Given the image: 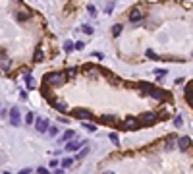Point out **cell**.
<instances>
[{"instance_id":"52a82bcc","label":"cell","mask_w":193,"mask_h":174,"mask_svg":"<svg viewBox=\"0 0 193 174\" xmlns=\"http://www.w3.org/2000/svg\"><path fill=\"white\" fill-rule=\"evenodd\" d=\"M50 128V122H48V118H37L35 120V130L39 132V134H44Z\"/></svg>"},{"instance_id":"1f68e13d","label":"cell","mask_w":193,"mask_h":174,"mask_svg":"<svg viewBox=\"0 0 193 174\" xmlns=\"http://www.w3.org/2000/svg\"><path fill=\"white\" fill-rule=\"evenodd\" d=\"M18 174H31V168H23V170H19Z\"/></svg>"},{"instance_id":"8d00e7d4","label":"cell","mask_w":193,"mask_h":174,"mask_svg":"<svg viewBox=\"0 0 193 174\" xmlns=\"http://www.w3.org/2000/svg\"><path fill=\"white\" fill-rule=\"evenodd\" d=\"M189 104H191V107H193V101H189Z\"/></svg>"},{"instance_id":"83f0119b","label":"cell","mask_w":193,"mask_h":174,"mask_svg":"<svg viewBox=\"0 0 193 174\" xmlns=\"http://www.w3.org/2000/svg\"><path fill=\"white\" fill-rule=\"evenodd\" d=\"M87 12H89V14H91V16H93V18L97 16V8H95L93 4H91V6H87Z\"/></svg>"},{"instance_id":"4fadbf2b","label":"cell","mask_w":193,"mask_h":174,"mask_svg":"<svg viewBox=\"0 0 193 174\" xmlns=\"http://www.w3.org/2000/svg\"><path fill=\"white\" fill-rule=\"evenodd\" d=\"M74 135H75V132H74V130H68V132H66V134H64V135L60 137V143H66V141H70V139H72Z\"/></svg>"},{"instance_id":"f546056e","label":"cell","mask_w":193,"mask_h":174,"mask_svg":"<svg viewBox=\"0 0 193 174\" xmlns=\"http://www.w3.org/2000/svg\"><path fill=\"white\" fill-rule=\"evenodd\" d=\"M83 46H85V43H81V41H77V43H75V50H81Z\"/></svg>"},{"instance_id":"e575fe53","label":"cell","mask_w":193,"mask_h":174,"mask_svg":"<svg viewBox=\"0 0 193 174\" xmlns=\"http://www.w3.org/2000/svg\"><path fill=\"white\" fill-rule=\"evenodd\" d=\"M54 174H64V168H62V170H56Z\"/></svg>"},{"instance_id":"d6986e66","label":"cell","mask_w":193,"mask_h":174,"mask_svg":"<svg viewBox=\"0 0 193 174\" xmlns=\"http://www.w3.org/2000/svg\"><path fill=\"white\" fill-rule=\"evenodd\" d=\"M89 155V147H83L81 151H79V153H77V161H81V159H85Z\"/></svg>"},{"instance_id":"8992f818","label":"cell","mask_w":193,"mask_h":174,"mask_svg":"<svg viewBox=\"0 0 193 174\" xmlns=\"http://www.w3.org/2000/svg\"><path fill=\"white\" fill-rule=\"evenodd\" d=\"M8 118H10V124H12V126H19V124H21V114H19V108H18V107L10 108Z\"/></svg>"},{"instance_id":"74e56055","label":"cell","mask_w":193,"mask_h":174,"mask_svg":"<svg viewBox=\"0 0 193 174\" xmlns=\"http://www.w3.org/2000/svg\"><path fill=\"white\" fill-rule=\"evenodd\" d=\"M4 174H10V172H4Z\"/></svg>"},{"instance_id":"836d02e7","label":"cell","mask_w":193,"mask_h":174,"mask_svg":"<svg viewBox=\"0 0 193 174\" xmlns=\"http://www.w3.org/2000/svg\"><path fill=\"white\" fill-rule=\"evenodd\" d=\"M50 166H52V168H56V166H58V161H56V159H54V161H50Z\"/></svg>"},{"instance_id":"ba28073f","label":"cell","mask_w":193,"mask_h":174,"mask_svg":"<svg viewBox=\"0 0 193 174\" xmlns=\"http://www.w3.org/2000/svg\"><path fill=\"white\" fill-rule=\"evenodd\" d=\"M85 145H87L85 139H79V141L72 139V141H68V143H66V149H68V151H79V149H83Z\"/></svg>"},{"instance_id":"44dd1931","label":"cell","mask_w":193,"mask_h":174,"mask_svg":"<svg viewBox=\"0 0 193 174\" xmlns=\"http://www.w3.org/2000/svg\"><path fill=\"white\" fill-rule=\"evenodd\" d=\"M83 128H85L87 132H91V134L97 130V126H95V124H89V122H85V120H83Z\"/></svg>"},{"instance_id":"484cf974","label":"cell","mask_w":193,"mask_h":174,"mask_svg":"<svg viewBox=\"0 0 193 174\" xmlns=\"http://www.w3.org/2000/svg\"><path fill=\"white\" fill-rule=\"evenodd\" d=\"M81 31H83L85 35H93V27H91V25H83Z\"/></svg>"},{"instance_id":"8fae6325","label":"cell","mask_w":193,"mask_h":174,"mask_svg":"<svg viewBox=\"0 0 193 174\" xmlns=\"http://www.w3.org/2000/svg\"><path fill=\"white\" fill-rule=\"evenodd\" d=\"M16 19L19 23H25V21L31 19V14H29V12H16Z\"/></svg>"},{"instance_id":"cb8c5ba5","label":"cell","mask_w":193,"mask_h":174,"mask_svg":"<svg viewBox=\"0 0 193 174\" xmlns=\"http://www.w3.org/2000/svg\"><path fill=\"white\" fill-rule=\"evenodd\" d=\"M75 74H77V68H68V70H66V76H68V77H74Z\"/></svg>"},{"instance_id":"9a60e30c","label":"cell","mask_w":193,"mask_h":174,"mask_svg":"<svg viewBox=\"0 0 193 174\" xmlns=\"http://www.w3.org/2000/svg\"><path fill=\"white\" fill-rule=\"evenodd\" d=\"M25 85H27V89H35V79H33V76L25 74Z\"/></svg>"},{"instance_id":"9c48e42d","label":"cell","mask_w":193,"mask_h":174,"mask_svg":"<svg viewBox=\"0 0 193 174\" xmlns=\"http://www.w3.org/2000/svg\"><path fill=\"white\" fill-rule=\"evenodd\" d=\"M141 19H143L141 10H139V8H131V12H130V21H131V23H139Z\"/></svg>"},{"instance_id":"30bf717a","label":"cell","mask_w":193,"mask_h":174,"mask_svg":"<svg viewBox=\"0 0 193 174\" xmlns=\"http://www.w3.org/2000/svg\"><path fill=\"white\" fill-rule=\"evenodd\" d=\"M99 120L103 122V124H112V126H116V116H114V114H108V116H106V114H100Z\"/></svg>"},{"instance_id":"d590c367","label":"cell","mask_w":193,"mask_h":174,"mask_svg":"<svg viewBox=\"0 0 193 174\" xmlns=\"http://www.w3.org/2000/svg\"><path fill=\"white\" fill-rule=\"evenodd\" d=\"M104 174H114V172H104Z\"/></svg>"},{"instance_id":"3957f363","label":"cell","mask_w":193,"mask_h":174,"mask_svg":"<svg viewBox=\"0 0 193 174\" xmlns=\"http://www.w3.org/2000/svg\"><path fill=\"white\" fill-rule=\"evenodd\" d=\"M72 116L77 118V120H89V118H93V112H91L89 108H74Z\"/></svg>"},{"instance_id":"7a4b0ae2","label":"cell","mask_w":193,"mask_h":174,"mask_svg":"<svg viewBox=\"0 0 193 174\" xmlns=\"http://www.w3.org/2000/svg\"><path fill=\"white\" fill-rule=\"evenodd\" d=\"M141 128V122L133 116H128L122 124H116V130H139Z\"/></svg>"},{"instance_id":"277c9868","label":"cell","mask_w":193,"mask_h":174,"mask_svg":"<svg viewBox=\"0 0 193 174\" xmlns=\"http://www.w3.org/2000/svg\"><path fill=\"white\" fill-rule=\"evenodd\" d=\"M151 97H153V99H158V101H170V99H172V95H170L168 91L158 89V87H153V89H151Z\"/></svg>"},{"instance_id":"603a6c76","label":"cell","mask_w":193,"mask_h":174,"mask_svg":"<svg viewBox=\"0 0 193 174\" xmlns=\"http://www.w3.org/2000/svg\"><path fill=\"white\" fill-rule=\"evenodd\" d=\"M48 135H50V137H56V135H58V128L50 126V128H48Z\"/></svg>"},{"instance_id":"4dcf8cb0","label":"cell","mask_w":193,"mask_h":174,"mask_svg":"<svg viewBox=\"0 0 193 174\" xmlns=\"http://www.w3.org/2000/svg\"><path fill=\"white\" fill-rule=\"evenodd\" d=\"M37 172H39V174H50V172H48L47 168H44V166H41V168H37Z\"/></svg>"},{"instance_id":"7402d4cb","label":"cell","mask_w":193,"mask_h":174,"mask_svg":"<svg viewBox=\"0 0 193 174\" xmlns=\"http://www.w3.org/2000/svg\"><path fill=\"white\" fill-rule=\"evenodd\" d=\"M0 58H2V60H0V66H2V70H8V68H10V60H8L6 56H0Z\"/></svg>"},{"instance_id":"6da1fadb","label":"cell","mask_w":193,"mask_h":174,"mask_svg":"<svg viewBox=\"0 0 193 174\" xmlns=\"http://www.w3.org/2000/svg\"><path fill=\"white\" fill-rule=\"evenodd\" d=\"M66 79H68V76L62 74V72H48V74H44V77H43V81H44L47 87H60V85L66 83Z\"/></svg>"},{"instance_id":"7c38bea8","label":"cell","mask_w":193,"mask_h":174,"mask_svg":"<svg viewBox=\"0 0 193 174\" xmlns=\"http://www.w3.org/2000/svg\"><path fill=\"white\" fill-rule=\"evenodd\" d=\"M178 145H180L181 151H185V149H189V145H191V139H189V137H180V139H178Z\"/></svg>"},{"instance_id":"d6a6232c","label":"cell","mask_w":193,"mask_h":174,"mask_svg":"<svg viewBox=\"0 0 193 174\" xmlns=\"http://www.w3.org/2000/svg\"><path fill=\"white\" fill-rule=\"evenodd\" d=\"M93 54L99 58V60H103V58H104V54H103V52H93Z\"/></svg>"},{"instance_id":"ac0fdd59","label":"cell","mask_w":193,"mask_h":174,"mask_svg":"<svg viewBox=\"0 0 193 174\" xmlns=\"http://www.w3.org/2000/svg\"><path fill=\"white\" fill-rule=\"evenodd\" d=\"M35 120H37V118H35V114H33V112H27V114H25V122H27L29 126L35 124Z\"/></svg>"},{"instance_id":"4316f807","label":"cell","mask_w":193,"mask_h":174,"mask_svg":"<svg viewBox=\"0 0 193 174\" xmlns=\"http://www.w3.org/2000/svg\"><path fill=\"white\" fill-rule=\"evenodd\" d=\"M181 124H184V118H181V116L178 114V116H176V118H174V126H178V128H180Z\"/></svg>"},{"instance_id":"d4e9b609","label":"cell","mask_w":193,"mask_h":174,"mask_svg":"<svg viewBox=\"0 0 193 174\" xmlns=\"http://www.w3.org/2000/svg\"><path fill=\"white\" fill-rule=\"evenodd\" d=\"M110 141L114 145H120V139H118V134H110Z\"/></svg>"},{"instance_id":"5b68a950","label":"cell","mask_w":193,"mask_h":174,"mask_svg":"<svg viewBox=\"0 0 193 174\" xmlns=\"http://www.w3.org/2000/svg\"><path fill=\"white\" fill-rule=\"evenodd\" d=\"M156 120H158V116H156L155 112H143V114L139 116V122H141V126H153Z\"/></svg>"},{"instance_id":"e0dca14e","label":"cell","mask_w":193,"mask_h":174,"mask_svg":"<svg viewBox=\"0 0 193 174\" xmlns=\"http://www.w3.org/2000/svg\"><path fill=\"white\" fill-rule=\"evenodd\" d=\"M74 49H75V43H72V41H66V43H64V50H66V52H72Z\"/></svg>"},{"instance_id":"2e32d148","label":"cell","mask_w":193,"mask_h":174,"mask_svg":"<svg viewBox=\"0 0 193 174\" xmlns=\"http://www.w3.org/2000/svg\"><path fill=\"white\" fill-rule=\"evenodd\" d=\"M122 23H116L114 27H112V35H114V37H120V33H122Z\"/></svg>"},{"instance_id":"5bb4252c","label":"cell","mask_w":193,"mask_h":174,"mask_svg":"<svg viewBox=\"0 0 193 174\" xmlns=\"http://www.w3.org/2000/svg\"><path fill=\"white\" fill-rule=\"evenodd\" d=\"M43 60H44V52H43V49H37L35 56H33V62H43Z\"/></svg>"},{"instance_id":"ffe728a7","label":"cell","mask_w":193,"mask_h":174,"mask_svg":"<svg viewBox=\"0 0 193 174\" xmlns=\"http://www.w3.org/2000/svg\"><path fill=\"white\" fill-rule=\"evenodd\" d=\"M74 165V159H70V157H68V159H62V168H70Z\"/></svg>"},{"instance_id":"f1b7e54d","label":"cell","mask_w":193,"mask_h":174,"mask_svg":"<svg viewBox=\"0 0 193 174\" xmlns=\"http://www.w3.org/2000/svg\"><path fill=\"white\" fill-rule=\"evenodd\" d=\"M147 58H155V60H158L160 56H158V54H155L153 50H147Z\"/></svg>"}]
</instances>
